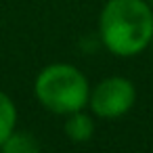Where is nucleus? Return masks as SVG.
Segmentation results:
<instances>
[{"mask_svg": "<svg viewBox=\"0 0 153 153\" xmlns=\"http://www.w3.org/2000/svg\"><path fill=\"white\" fill-rule=\"evenodd\" d=\"M17 107L13 99L0 90V145H2L17 128Z\"/></svg>", "mask_w": 153, "mask_h": 153, "instance_id": "nucleus-6", "label": "nucleus"}, {"mask_svg": "<svg viewBox=\"0 0 153 153\" xmlns=\"http://www.w3.org/2000/svg\"><path fill=\"white\" fill-rule=\"evenodd\" d=\"M99 34L105 48L117 57H134L153 40V9L147 0H107Z\"/></svg>", "mask_w": 153, "mask_h": 153, "instance_id": "nucleus-1", "label": "nucleus"}, {"mask_svg": "<svg viewBox=\"0 0 153 153\" xmlns=\"http://www.w3.org/2000/svg\"><path fill=\"white\" fill-rule=\"evenodd\" d=\"M0 153H42L38 140L23 130H15L2 145H0Z\"/></svg>", "mask_w": 153, "mask_h": 153, "instance_id": "nucleus-5", "label": "nucleus"}, {"mask_svg": "<svg viewBox=\"0 0 153 153\" xmlns=\"http://www.w3.org/2000/svg\"><path fill=\"white\" fill-rule=\"evenodd\" d=\"M151 46H153V40H151Z\"/></svg>", "mask_w": 153, "mask_h": 153, "instance_id": "nucleus-7", "label": "nucleus"}, {"mask_svg": "<svg viewBox=\"0 0 153 153\" xmlns=\"http://www.w3.org/2000/svg\"><path fill=\"white\" fill-rule=\"evenodd\" d=\"M134 101H136V88L128 78H122V76L105 78L90 90V97H88L92 113L105 120H113L128 113Z\"/></svg>", "mask_w": 153, "mask_h": 153, "instance_id": "nucleus-3", "label": "nucleus"}, {"mask_svg": "<svg viewBox=\"0 0 153 153\" xmlns=\"http://www.w3.org/2000/svg\"><path fill=\"white\" fill-rule=\"evenodd\" d=\"M34 92L48 111L57 115H67L88 105L90 86L86 76L76 65L53 63L38 74L34 82Z\"/></svg>", "mask_w": 153, "mask_h": 153, "instance_id": "nucleus-2", "label": "nucleus"}, {"mask_svg": "<svg viewBox=\"0 0 153 153\" xmlns=\"http://www.w3.org/2000/svg\"><path fill=\"white\" fill-rule=\"evenodd\" d=\"M63 132L71 143H86L94 134V122L88 113H84V109H80V111L67 113Z\"/></svg>", "mask_w": 153, "mask_h": 153, "instance_id": "nucleus-4", "label": "nucleus"}, {"mask_svg": "<svg viewBox=\"0 0 153 153\" xmlns=\"http://www.w3.org/2000/svg\"><path fill=\"white\" fill-rule=\"evenodd\" d=\"M151 2H153V0H151Z\"/></svg>", "mask_w": 153, "mask_h": 153, "instance_id": "nucleus-8", "label": "nucleus"}]
</instances>
